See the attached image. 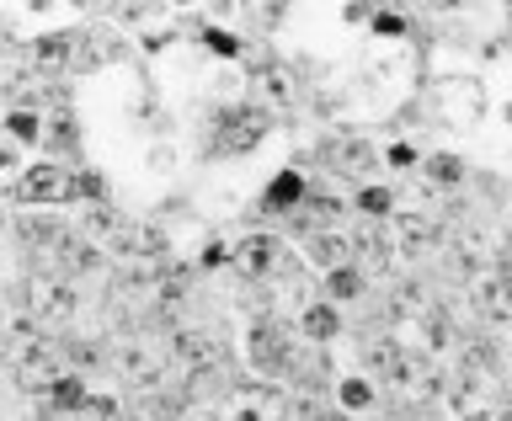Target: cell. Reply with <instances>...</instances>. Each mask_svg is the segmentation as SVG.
Segmentation results:
<instances>
[{
    "instance_id": "obj_1",
    "label": "cell",
    "mask_w": 512,
    "mask_h": 421,
    "mask_svg": "<svg viewBox=\"0 0 512 421\" xmlns=\"http://www.w3.org/2000/svg\"><path fill=\"white\" fill-rule=\"evenodd\" d=\"M262 139H267V112L262 107H230V112H219L208 150H214V155H246Z\"/></svg>"
},
{
    "instance_id": "obj_2",
    "label": "cell",
    "mask_w": 512,
    "mask_h": 421,
    "mask_svg": "<svg viewBox=\"0 0 512 421\" xmlns=\"http://www.w3.org/2000/svg\"><path fill=\"white\" fill-rule=\"evenodd\" d=\"M438 379H443V374H432V368H427L422 358H411V352H400V363H395V374L384 379V390H390V400H395V406H406V411H411V406H427V400L443 390Z\"/></svg>"
},
{
    "instance_id": "obj_3",
    "label": "cell",
    "mask_w": 512,
    "mask_h": 421,
    "mask_svg": "<svg viewBox=\"0 0 512 421\" xmlns=\"http://www.w3.org/2000/svg\"><path fill=\"white\" fill-rule=\"evenodd\" d=\"M251 363L262 368V374H288V363H294V331H288L283 320L262 315L251 326Z\"/></svg>"
},
{
    "instance_id": "obj_4",
    "label": "cell",
    "mask_w": 512,
    "mask_h": 421,
    "mask_svg": "<svg viewBox=\"0 0 512 421\" xmlns=\"http://www.w3.org/2000/svg\"><path fill=\"white\" fill-rule=\"evenodd\" d=\"M27 304H32V315H38V326H64V320H75V310H80L75 288L64 278H38Z\"/></svg>"
},
{
    "instance_id": "obj_5",
    "label": "cell",
    "mask_w": 512,
    "mask_h": 421,
    "mask_svg": "<svg viewBox=\"0 0 512 421\" xmlns=\"http://www.w3.org/2000/svg\"><path fill=\"white\" fill-rule=\"evenodd\" d=\"M16 198H22V203H70L75 198V176L64 166H54V160H43V166H32L22 176Z\"/></svg>"
},
{
    "instance_id": "obj_6",
    "label": "cell",
    "mask_w": 512,
    "mask_h": 421,
    "mask_svg": "<svg viewBox=\"0 0 512 421\" xmlns=\"http://www.w3.org/2000/svg\"><path fill=\"white\" fill-rule=\"evenodd\" d=\"M38 267H48V272H91V267H102V251H96L86 235H59L48 251H38Z\"/></svg>"
},
{
    "instance_id": "obj_7",
    "label": "cell",
    "mask_w": 512,
    "mask_h": 421,
    "mask_svg": "<svg viewBox=\"0 0 512 421\" xmlns=\"http://www.w3.org/2000/svg\"><path fill=\"white\" fill-rule=\"evenodd\" d=\"M230 262L240 267V278L262 283L267 272L283 267V251H278V240H272V235H246V240H240V246L230 251Z\"/></svg>"
},
{
    "instance_id": "obj_8",
    "label": "cell",
    "mask_w": 512,
    "mask_h": 421,
    "mask_svg": "<svg viewBox=\"0 0 512 421\" xmlns=\"http://www.w3.org/2000/svg\"><path fill=\"white\" fill-rule=\"evenodd\" d=\"M171 352H176L182 363H192V368H214V363L224 358L219 336H214V331H198V326L176 331V336H171Z\"/></svg>"
},
{
    "instance_id": "obj_9",
    "label": "cell",
    "mask_w": 512,
    "mask_h": 421,
    "mask_svg": "<svg viewBox=\"0 0 512 421\" xmlns=\"http://www.w3.org/2000/svg\"><path fill=\"white\" fill-rule=\"evenodd\" d=\"M283 416H288V400L278 390H240L230 421H283Z\"/></svg>"
},
{
    "instance_id": "obj_10",
    "label": "cell",
    "mask_w": 512,
    "mask_h": 421,
    "mask_svg": "<svg viewBox=\"0 0 512 421\" xmlns=\"http://www.w3.org/2000/svg\"><path fill=\"white\" fill-rule=\"evenodd\" d=\"M160 374H166V352H160V347H144V342H128V352H123V379H128V384H155Z\"/></svg>"
},
{
    "instance_id": "obj_11",
    "label": "cell",
    "mask_w": 512,
    "mask_h": 421,
    "mask_svg": "<svg viewBox=\"0 0 512 421\" xmlns=\"http://www.w3.org/2000/svg\"><path fill=\"white\" fill-rule=\"evenodd\" d=\"M475 315L480 320H512V278L480 283L475 288Z\"/></svg>"
},
{
    "instance_id": "obj_12",
    "label": "cell",
    "mask_w": 512,
    "mask_h": 421,
    "mask_svg": "<svg viewBox=\"0 0 512 421\" xmlns=\"http://www.w3.org/2000/svg\"><path fill=\"white\" fill-rule=\"evenodd\" d=\"M299 203H304V176H299V171H283L278 182L267 187V198H262V214H294Z\"/></svg>"
},
{
    "instance_id": "obj_13",
    "label": "cell",
    "mask_w": 512,
    "mask_h": 421,
    "mask_svg": "<svg viewBox=\"0 0 512 421\" xmlns=\"http://www.w3.org/2000/svg\"><path fill=\"white\" fill-rule=\"evenodd\" d=\"M256 91H262V102H272V107H294L299 102V86H294V75H288L283 64H267V70L256 75Z\"/></svg>"
},
{
    "instance_id": "obj_14",
    "label": "cell",
    "mask_w": 512,
    "mask_h": 421,
    "mask_svg": "<svg viewBox=\"0 0 512 421\" xmlns=\"http://www.w3.org/2000/svg\"><path fill=\"white\" fill-rule=\"evenodd\" d=\"M112 59H123V43L112 32H91V43L75 48V70H96V64H112Z\"/></svg>"
},
{
    "instance_id": "obj_15",
    "label": "cell",
    "mask_w": 512,
    "mask_h": 421,
    "mask_svg": "<svg viewBox=\"0 0 512 421\" xmlns=\"http://www.w3.org/2000/svg\"><path fill=\"white\" fill-rule=\"evenodd\" d=\"M347 251H352V240H347V235H310V262H315V267H326V272L347 267Z\"/></svg>"
},
{
    "instance_id": "obj_16",
    "label": "cell",
    "mask_w": 512,
    "mask_h": 421,
    "mask_svg": "<svg viewBox=\"0 0 512 421\" xmlns=\"http://www.w3.org/2000/svg\"><path fill=\"white\" fill-rule=\"evenodd\" d=\"M363 363L374 368L379 379H390L395 363H400V347L390 342V336H363Z\"/></svg>"
},
{
    "instance_id": "obj_17",
    "label": "cell",
    "mask_w": 512,
    "mask_h": 421,
    "mask_svg": "<svg viewBox=\"0 0 512 421\" xmlns=\"http://www.w3.org/2000/svg\"><path fill=\"white\" fill-rule=\"evenodd\" d=\"M331 160H336L331 171H342V176H363V171H374V150H368V144H358V139L336 144Z\"/></svg>"
},
{
    "instance_id": "obj_18",
    "label": "cell",
    "mask_w": 512,
    "mask_h": 421,
    "mask_svg": "<svg viewBox=\"0 0 512 421\" xmlns=\"http://www.w3.org/2000/svg\"><path fill=\"white\" fill-rule=\"evenodd\" d=\"M352 246H358V251H363L368 262H374V267H384V262H390V251H395V240L384 235L379 224H363V230L352 235Z\"/></svg>"
},
{
    "instance_id": "obj_19",
    "label": "cell",
    "mask_w": 512,
    "mask_h": 421,
    "mask_svg": "<svg viewBox=\"0 0 512 421\" xmlns=\"http://www.w3.org/2000/svg\"><path fill=\"white\" fill-rule=\"evenodd\" d=\"M432 240H438V230H432V224L422 219V214H406L400 219V251H411V256H422Z\"/></svg>"
},
{
    "instance_id": "obj_20",
    "label": "cell",
    "mask_w": 512,
    "mask_h": 421,
    "mask_svg": "<svg viewBox=\"0 0 512 421\" xmlns=\"http://www.w3.org/2000/svg\"><path fill=\"white\" fill-rule=\"evenodd\" d=\"M336 331H342V320H336L331 304H310V310H304V336H310V342H331Z\"/></svg>"
},
{
    "instance_id": "obj_21",
    "label": "cell",
    "mask_w": 512,
    "mask_h": 421,
    "mask_svg": "<svg viewBox=\"0 0 512 421\" xmlns=\"http://www.w3.org/2000/svg\"><path fill=\"white\" fill-rule=\"evenodd\" d=\"M16 230H22V240H27L32 251H48V246H54V240L64 235V230H59V224L48 219V214H43V219H22V224H16Z\"/></svg>"
},
{
    "instance_id": "obj_22",
    "label": "cell",
    "mask_w": 512,
    "mask_h": 421,
    "mask_svg": "<svg viewBox=\"0 0 512 421\" xmlns=\"http://www.w3.org/2000/svg\"><path fill=\"white\" fill-rule=\"evenodd\" d=\"M80 400H86V384H80L75 374L54 379V390H48V406H59V411H80Z\"/></svg>"
},
{
    "instance_id": "obj_23",
    "label": "cell",
    "mask_w": 512,
    "mask_h": 421,
    "mask_svg": "<svg viewBox=\"0 0 512 421\" xmlns=\"http://www.w3.org/2000/svg\"><path fill=\"white\" fill-rule=\"evenodd\" d=\"M326 288H331V299H358L363 294V272L358 267H336L326 278Z\"/></svg>"
},
{
    "instance_id": "obj_24",
    "label": "cell",
    "mask_w": 512,
    "mask_h": 421,
    "mask_svg": "<svg viewBox=\"0 0 512 421\" xmlns=\"http://www.w3.org/2000/svg\"><path fill=\"white\" fill-rule=\"evenodd\" d=\"M43 123H48L43 139L54 144V150H70V144H75V118H70V112H54V118H43Z\"/></svg>"
},
{
    "instance_id": "obj_25",
    "label": "cell",
    "mask_w": 512,
    "mask_h": 421,
    "mask_svg": "<svg viewBox=\"0 0 512 421\" xmlns=\"http://www.w3.org/2000/svg\"><path fill=\"white\" fill-rule=\"evenodd\" d=\"M70 48H75L70 38H43L38 48H32V59H38V64H43V70H59V64H64V59H70Z\"/></svg>"
},
{
    "instance_id": "obj_26",
    "label": "cell",
    "mask_w": 512,
    "mask_h": 421,
    "mask_svg": "<svg viewBox=\"0 0 512 421\" xmlns=\"http://www.w3.org/2000/svg\"><path fill=\"white\" fill-rule=\"evenodd\" d=\"M6 134L22 139V144H32V139H43V118H32V112H11V118H6Z\"/></svg>"
},
{
    "instance_id": "obj_27",
    "label": "cell",
    "mask_w": 512,
    "mask_h": 421,
    "mask_svg": "<svg viewBox=\"0 0 512 421\" xmlns=\"http://www.w3.org/2000/svg\"><path fill=\"white\" fill-rule=\"evenodd\" d=\"M59 352L70 363H80V368H96L102 363V342H59Z\"/></svg>"
},
{
    "instance_id": "obj_28",
    "label": "cell",
    "mask_w": 512,
    "mask_h": 421,
    "mask_svg": "<svg viewBox=\"0 0 512 421\" xmlns=\"http://www.w3.org/2000/svg\"><path fill=\"white\" fill-rule=\"evenodd\" d=\"M459 176H464V166H459L454 155H432L427 160V182H443L448 187V182H459Z\"/></svg>"
},
{
    "instance_id": "obj_29",
    "label": "cell",
    "mask_w": 512,
    "mask_h": 421,
    "mask_svg": "<svg viewBox=\"0 0 512 421\" xmlns=\"http://www.w3.org/2000/svg\"><path fill=\"white\" fill-rule=\"evenodd\" d=\"M358 208H363L368 219H384V214L395 208V198H390V192H379V187H363V192H358Z\"/></svg>"
},
{
    "instance_id": "obj_30",
    "label": "cell",
    "mask_w": 512,
    "mask_h": 421,
    "mask_svg": "<svg viewBox=\"0 0 512 421\" xmlns=\"http://www.w3.org/2000/svg\"><path fill=\"white\" fill-rule=\"evenodd\" d=\"M75 416H80V421H118V400H96V395H86Z\"/></svg>"
},
{
    "instance_id": "obj_31",
    "label": "cell",
    "mask_w": 512,
    "mask_h": 421,
    "mask_svg": "<svg viewBox=\"0 0 512 421\" xmlns=\"http://www.w3.org/2000/svg\"><path fill=\"white\" fill-rule=\"evenodd\" d=\"M342 406H352V411L374 406V390H368L363 379H347V384H342Z\"/></svg>"
},
{
    "instance_id": "obj_32",
    "label": "cell",
    "mask_w": 512,
    "mask_h": 421,
    "mask_svg": "<svg viewBox=\"0 0 512 421\" xmlns=\"http://www.w3.org/2000/svg\"><path fill=\"white\" fill-rule=\"evenodd\" d=\"M299 416H304V421H347L342 411H326V406H315V400H304Z\"/></svg>"
},
{
    "instance_id": "obj_33",
    "label": "cell",
    "mask_w": 512,
    "mask_h": 421,
    "mask_svg": "<svg viewBox=\"0 0 512 421\" xmlns=\"http://www.w3.org/2000/svg\"><path fill=\"white\" fill-rule=\"evenodd\" d=\"M203 43H208V48H219V54H240V43L230 38V32H208Z\"/></svg>"
},
{
    "instance_id": "obj_34",
    "label": "cell",
    "mask_w": 512,
    "mask_h": 421,
    "mask_svg": "<svg viewBox=\"0 0 512 421\" xmlns=\"http://www.w3.org/2000/svg\"><path fill=\"white\" fill-rule=\"evenodd\" d=\"M219 262H230V251H224V240H208V251H203V267H219Z\"/></svg>"
},
{
    "instance_id": "obj_35",
    "label": "cell",
    "mask_w": 512,
    "mask_h": 421,
    "mask_svg": "<svg viewBox=\"0 0 512 421\" xmlns=\"http://www.w3.org/2000/svg\"><path fill=\"white\" fill-rule=\"evenodd\" d=\"M496 262H502V278H512V240H507L502 251H496Z\"/></svg>"
},
{
    "instance_id": "obj_36",
    "label": "cell",
    "mask_w": 512,
    "mask_h": 421,
    "mask_svg": "<svg viewBox=\"0 0 512 421\" xmlns=\"http://www.w3.org/2000/svg\"><path fill=\"white\" fill-rule=\"evenodd\" d=\"M11 160H16V150H11V144H0V171H6Z\"/></svg>"
},
{
    "instance_id": "obj_37",
    "label": "cell",
    "mask_w": 512,
    "mask_h": 421,
    "mask_svg": "<svg viewBox=\"0 0 512 421\" xmlns=\"http://www.w3.org/2000/svg\"><path fill=\"white\" fill-rule=\"evenodd\" d=\"M496 421H512V411H507V416H496Z\"/></svg>"
},
{
    "instance_id": "obj_38",
    "label": "cell",
    "mask_w": 512,
    "mask_h": 421,
    "mask_svg": "<svg viewBox=\"0 0 512 421\" xmlns=\"http://www.w3.org/2000/svg\"><path fill=\"white\" fill-rule=\"evenodd\" d=\"M470 421H486V416H470Z\"/></svg>"
}]
</instances>
